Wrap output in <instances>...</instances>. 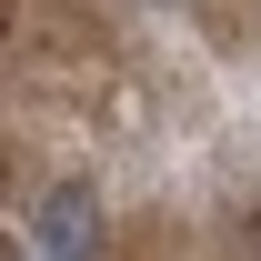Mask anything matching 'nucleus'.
<instances>
[{
  "mask_svg": "<svg viewBox=\"0 0 261 261\" xmlns=\"http://www.w3.org/2000/svg\"><path fill=\"white\" fill-rule=\"evenodd\" d=\"M31 231H40V251H50V261H100V191H91V181L40 191Z\"/></svg>",
  "mask_w": 261,
  "mask_h": 261,
  "instance_id": "f257e3e1",
  "label": "nucleus"
}]
</instances>
